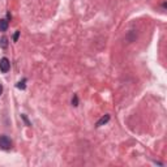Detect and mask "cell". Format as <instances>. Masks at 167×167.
<instances>
[{"label":"cell","mask_w":167,"mask_h":167,"mask_svg":"<svg viewBox=\"0 0 167 167\" xmlns=\"http://www.w3.org/2000/svg\"><path fill=\"white\" fill-rule=\"evenodd\" d=\"M9 68H11L9 60H8L7 58H3V59L0 60V71H1L3 73H7V72L9 71Z\"/></svg>","instance_id":"2"},{"label":"cell","mask_w":167,"mask_h":167,"mask_svg":"<svg viewBox=\"0 0 167 167\" xmlns=\"http://www.w3.org/2000/svg\"><path fill=\"white\" fill-rule=\"evenodd\" d=\"M21 118H22V119H24V121H25V123H26V125H27V127H32V123H30V121H29V120H27L26 115H21Z\"/></svg>","instance_id":"8"},{"label":"cell","mask_w":167,"mask_h":167,"mask_svg":"<svg viewBox=\"0 0 167 167\" xmlns=\"http://www.w3.org/2000/svg\"><path fill=\"white\" fill-rule=\"evenodd\" d=\"M72 105H73L74 107H77V106H79V97H77L76 94H74L73 98H72Z\"/></svg>","instance_id":"6"},{"label":"cell","mask_w":167,"mask_h":167,"mask_svg":"<svg viewBox=\"0 0 167 167\" xmlns=\"http://www.w3.org/2000/svg\"><path fill=\"white\" fill-rule=\"evenodd\" d=\"M108 120H110V115H105L102 116L101 119H99L98 121H97V127H101V125H103L106 123H108Z\"/></svg>","instance_id":"3"},{"label":"cell","mask_w":167,"mask_h":167,"mask_svg":"<svg viewBox=\"0 0 167 167\" xmlns=\"http://www.w3.org/2000/svg\"><path fill=\"white\" fill-rule=\"evenodd\" d=\"M25 82H26V80H22V81H20L16 85V88H18V89H25L26 86H25Z\"/></svg>","instance_id":"7"},{"label":"cell","mask_w":167,"mask_h":167,"mask_svg":"<svg viewBox=\"0 0 167 167\" xmlns=\"http://www.w3.org/2000/svg\"><path fill=\"white\" fill-rule=\"evenodd\" d=\"M18 37H20V32H16L15 35H13V41L17 42V41H18Z\"/></svg>","instance_id":"9"},{"label":"cell","mask_w":167,"mask_h":167,"mask_svg":"<svg viewBox=\"0 0 167 167\" xmlns=\"http://www.w3.org/2000/svg\"><path fill=\"white\" fill-rule=\"evenodd\" d=\"M0 46H1L3 48H7V47H8V38L3 37L1 41H0Z\"/></svg>","instance_id":"5"},{"label":"cell","mask_w":167,"mask_h":167,"mask_svg":"<svg viewBox=\"0 0 167 167\" xmlns=\"http://www.w3.org/2000/svg\"><path fill=\"white\" fill-rule=\"evenodd\" d=\"M1 93H3V85L0 84V95H1Z\"/></svg>","instance_id":"10"},{"label":"cell","mask_w":167,"mask_h":167,"mask_svg":"<svg viewBox=\"0 0 167 167\" xmlns=\"http://www.w3.org/2000/svg\"><path fill=\"white\" fill-rule=\"evenodd\" d=\"M7 29H8V20L3 18V20H0V32H5Z\"/></svg>","instance_id":"4"},{"label":"cell","mask_w":167,"mask_h":167,"mask_svg":"<svg viewBox=\"0 0 167 167\" xmlns=\"http://www.w3.org/2000/svg\"><path fill=\"white\" fill-rule=\"evenodd\" d=\"M12 147V141L8 136H0V149L9 150Z\"/></svg>","instance_id":"1"}]
</instances>
